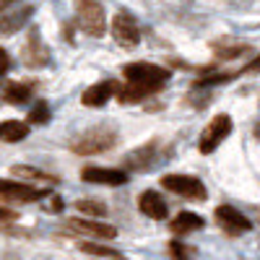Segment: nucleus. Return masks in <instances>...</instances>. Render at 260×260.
Masks as SVG:
<instances>
[{"label": "nucleus", "mask_w": 260, "mask_h": 260, "mask_svg": "<svg viewBox=\"0 0 260 260\" xmlns=\"http://www.w3.org/2000/svg\"><path fill=\"white\" fill-rule=\"evenodd\" d=\"M117 146V130L112 125H94L71 141V151L78 156H96Z\"/></svg>", "instance_id": "f257e3e1"}, {"label": "nucleus", "mask_w": 260, "mask_h": 260, "mask_svg": "<svg viewBox=\"0 0 260 260\" xmlns=\"http://www.w3.org/2000/svg\"><path fill=\"white\" fill-rule=\"evenodd\" d=\"M76 18L83 34L104 37L107 31V13L99 0H76Z\"/></svg>", "instance_id": "f03ea898"}, {"label": "nucleus", "mask_w": 260, "mask_h": 260, "mask_svg": "<svg viewBox=\"0 0 260 260\" xmlns=\"http://www.w3.org/2000/svg\"><path fill=\"white\" fill-rule=\"evenodd\" d=\"M169 154H172V151H164L159 141H148V143L133 148V151L125 156V167H127L130 172H148V169L164 164Z\"/></svg>", "instance_id": "7ed1b4c3"}, {"label": "nucleus", "mask_w": 260, "mask_h": 260, "mask_svg": "<svg viewBox=\"0 0 260 260\" xmlns=\"http://www.w3.org/2000/svg\"><path fill=\"white\" fill-rule=\"evenodd\" d=\"M122 76L127 78V83H141V86H151V89H161L172 78L167 68L154 62H127L122 68Z\"/></svg>", "instance_id": "20e7f679"}, {"label": "nucleus", "mask_w": 260, "mask_h": 260, "mask_svg": "<svg viewBox=\"0 0 260 260\" xmlns=\"http://www.w3.org/2000/svg\"><path fill=\"white\" fill-rule=\"evenodd\" d=\"M161 187L169 190L172 195H180L187 201H206V185L192 177V175H164L161 177Z\"/></svg>", "instance_id": "39448f33"}, {"label": "nucleus", "mask_w": 260, "mask_h": 260, "mask_svg": "<svg viewBox=\"0 0 260 260\" xmlns=\"http://www.w3.org/2000/svg\"><path fill=\"white\" fill-rule=\"evenodd\" d=\"M232 133V117L229 115H216L206 130L201 133V141H198V151L201 154H213L216 148H219V143Z\"/></svg>", "instance_id": "423d86ee"}, {"label": "nucleus", "mask_w": 260, "mask_h": 260, "mask_svg": "<svg viewBox=\"0 0 260 260\" xmlns=\"http://www.w3.org/2000/svg\"><path fill=\"white\" fill-rule=\"evenodd\" d=\"M112 37L120 47L125 50H133L141 45V29L136 24V18L133 16H127V13H117L112 18Z\"/></svg>", "instance_id": "0eeeda50"}, {"label": "nucleus", "mask_w": 260, "mask_h": 260, "mask_svg": "<svg viewBox=\"0 0 260 260\" xmlns=\"http://www.w3.org/2000/svg\"><path fill=\"white\" fill-rule=\"evenodd\" d=\"M216 221H219V226L229 234H245V232L252 229V221L242 211H237L234 206H219L216 208Z\"/></svg>", "instance_id": "6e6552de"}, {"label": "nucleus", "mask_w": 260, "mask_h": 260, "mask_svg": "<svg viewBox=\"0 0 260 260\" xmlns=\"http://www.w3.org/2000/svg\"><path fill=\"white\" fill-rule=\"evenodd\" d=\"M83 182L91 185H110V187H122L127 182V172L125 169H107V167H86L81 172Z\"/></svg>", "instance_id": "1a4fd4ad"}, {"label": "nucleus", "mask_w": 260, "mask_h": 260, "mask_svg": "<svg viewBox=\"0 0 260 260\" xmlns=\"http://www.w3.org/2000/svg\"><path fill=\"white\" fill-rule=\"evenodd\" d=\"M0 198L3 201H21V203H31V201H42L45 190L31 187L26 182H11V180H0Z\"/></svg>", "instance_id": "9d476101"}, {"label": "nucleus", "mask_w": 260, "mask_h": 260, "mask_svg": "<svg viewBox=\"0 0 260 260\" xmlns=\"http://www.w3.org/2000/svg\"><path fill=\"white\" fill-rule=\"evenodd\" d=\"M65 224H68L71 232L96 237V240H115L117 237V229L112 224H102V221H94V219H68Z\"/></svg>", "instance_id": "9b49d317"}, {"label": "nucleus", "mask_w": 260, "mask_h": 260, "mask_svg": "<svg viewBox=\"0 0 260 260\" xmlns=\"http://www.w3.org/2000/svg\"><path fill=\"white\" fill-rule=\"evenodd\" d=\"M138 208H141V213H143V216H148V219H154V221L167 219V213H169L167 201L161 198L159 192H154V190L141 192V198H138Z\"/></svg>", "instance_id": "f8f14e48"}, {"label": "nucleus", "mask_w": 260, "mask_h": 260, "mask_svg": "<svg viewBox=\"0 0 260 260\" xmlns=\"http://www.w3.org/2000/svg\"><path fill=\"white\" fill-rule=\"evenodd\" d=\"M117 91H120V89H117V83H112V81H99V83L89 86V89L83 91L81 102H83L86 107H104V104L110 102Z\"/></svg>", "instance_id": "ddd939ff"}, {"label": "nucleus", "mask_w": 260, "mask_h": 260, "mask_svg": "<svg viewBox=\"0 0 260 260\" xmlns=\"http://www.w3.org/2000/svg\"><path fill=\"white\" fill-rule=\"evenodd\" d=\"M31 13H34L31 6H21L16 11L0 13V34H16V31H21V29L29 24Z\"/></svg>", "instance_id": "4468645a"}, {"label": "nucleus", "mask_w": 260, "mask_h": 260, "mask_svg": "<svg viewBox=\"0 0 260 260\" xmlns=\"http://www.w3.org/2000/svg\"><path fill=\"white\" fill-rule=\"evenodd\" d=\"M24 62L31 65V68H42V65L50 62V50L42 45V39H39L37 31L29 34V42H26V47H24Z\"/></svg>", "instance_id": "2eb2a0df"}, {"label": "nucleus", "mask_w": 260, "mask_h": 260, "mask_svg": "<svg viewBox=\"0 0 260 260\" xmlns=\"http://www.w3.org/2000/svg\"><path fill=\"white\" fill-rule=\"evenodd\" d=\"M172 232L175 234H190V232H198V229H203V219L198 213H192V211H182V213H177L175 219H172Z\"/></svg>", "instance_id": "dca6fc26"}, {"label": "nucleus", "mask_w": 260, "mask_h": 260, "mask_svg": "<svg viewBox=\"0 0 260 260\" xmlns=\"http://www.w3.org/2000/svg\"><path fill=\"white\" fill-rule=\"evenodd\" d=\"M29 136V125L21 122V120H6L0 122V141L6 143H18Z\"/></svg>", "instance_id": "f3484780"}, {"label": "nucleus", "mask_w": 260, "mask_h": 260, "mask_svg": "<svg viewBox=\"0 0 260 260\" xmlns=\"http://www.w3.org/2000/svg\"><path fill=\"white\" fill-rule=\"evenodd\" d=\"M11 172H13L16 177H21L24 182H50V185L57 182L55 175H47V172H42V169H37V167H29V164H16Z\"/></svg>", "instance_id": "a211bd4d"}, {"label": "nucleus", "mask_w": 260, "mask_h": 260, "mask_svg": "<svg viewBox=\"0 0 260 260\" xmlns=\"http://www.w3.org/2000/svg\"><path fill=\"white\" fill-rule=\"evenodd\" d=\"M154 91H159V89H151V86H141V83H127L125 89L117 91V99H120L122 104H136V102L148 99Z\"/></svg>", "instance_id": "6ab92c4d"}, {"label": "nucleus", "mask_w": 260, "mask_h": 260, "mask_svg": "<svg viewBox=\"0 0 260 260\" xmlns=\"http://www.w3.org/2000/svg\"><path fill=\"white\" fill-rule=\"evenodd\" d=\"M3 99L8 104H26L31 99V86L29 83H8L3 91Z\"/></svg>", "instance_id": "aec40b11"}, {"label": "nucleus", "mask_w": 260, "mask_h": 260, "mask_svg": "<svg viewBox=\"0 0 260 260\" xmlns=\"http://www.w3.org/2000/svg\"><path fill=\"white\" fill-rule=\"evenodd\" d=\"M78 247H81V252H86V255H94V257L125 260V257H122V252H117V250H112V247H107V245H96V242H81Z\"/></svg>", "instance_id": "412c9836"}, {"label": "nucleus", "mask_w": 260, "mask_h": 260, "mask_svg": "<svg viewBox=\"0 0 260 260\" xmlns=\"http://www.w3.org/2000/svg\"><path fill=\"white\" fill-rule=\"evenodd\" d=\"M76 208L86 216V219H102V216H107V206L102 201H94V198H83L76 203Z\"/></svg>", "instance_id": "4be33fe9"}, {"label": "nucleus", "mask_w": 260, "mask_h": 260, "mask_svg": "<svg viewBox=\"0 0 260 260\" xmlns=\"http://www.w3.org/2000/svg\"><path fill=\"white\" fill-rule=\"evenodd\" d=\"M50 107L45 104V102H37L34 107H31V112H29V122H34V125H45V122H50Z\"/></svg>", "instance_id": "5701e85b"}, {"label": "nucleus", "mask_w": 260, "mask_h": 260, "mask_svg": "<svg viewBox=\"0 0 260 260\" xmlns=\"http://www.w3.org/2000/svg\"><path fill=\"white\" fill-rule=\"evenodd\" d=\"M252 47L250 45H229V47H219V57L221 60H234L240 55H250Z\"/></svg>", "instance_id": "b1692460"}, {"label": "nucleus", "mask_w": 260, "mask_h": 260, "mask_svg": "<svg viewBox=\"0 0 260 260\" xmlns=\"http://www.w3.org/2000/svg\"><path fill=\"white\" fill-rule=\"evenodd\" d=\"M169 255H172V260H192L190 250L182 242H169Z\"/></svg>", "instance_id": "393cba45"}, {"label": "nucleus", "mask_w": 260, "mask_h": 260, "mask_svg": "<svg viewBox=\"0 0 260 260\" xmlns=\"http://www.w3.org/2000/svg\"><path fill=\"white\" fill-rule=\"evenodd\" d=\"M8 68H11V57H8V52L3 47H0V76H3Z\"/></svg>", "instance_id": "a878e982"}, {"label": "nucleus", "mask_w": 260, "mask_h": 260, "mask_svg": "<svg viewBox=\"0 0 260 260\" xmlns=\"http://www.w3.org/2000/svg\"><path fill=\"white\" fill-rule=\"evenodd\" d=\"M47 208H50V211H52V213H57V211H62V201H60V198H52V201H50V206H47Z\"/></svg>", "instance_id": "bb28decb"}, {"label": "nucleus", "mask_w": 260, "mask_h": 260, "mask_svg": "<svg viewBox=\"0 0 260 260\" xmlns=\"http://www.w3.org/2000/svg\"><path fill=\"white\" fill-rule=\"evenodd\" d=\"M0 260H21V255H18L16 250H8V252L0 255Z\"/></svg>", "instance_id": "cd10ccee"}, {"label": "nucleus", "mask_w": 260, "mask_h": 260, "mask_svg": "<svg viewBox=\"0 0 260 260\" xmlns=\"http://www.w3.org/2000/svg\"><path fill=\"white\" fill-rule=\"evenodd\" d=\"M247 71H260V57H255V60L247 65Z\"/></svg>", "instance_id": "c85d7f7f"}, {"label": "nucleus", "mask_w": 260, "mask_h": 260, "mask_svg": "<svg viewBox=\"0 0 260 260\" xmlns=\"http://www.w3.org/2000/svg\"><path fill=\"white\" fill-rule=\"evenodd\" d=\"M0 219H13V211H6V208H0Z\"/></svg>", "instance_id": "c756f323"}, {"label": "nucleus", "mask_w": 260, "mask_h": 260, "mask_svg": "<svg viewBox=\"0 0 260 260\" xmlns=\"http://www.w3.org/2000/svg\"><path fill=\"white\" fill-rule=\"evenodd\" d=\"M252 133H255V138H257V141H260V120H257V122H255V130H252Z\"/></svg>", "instance_id": "7c9ffc66"}, {"label": "nucleus", "mask_w": 260, "mask_h": 260, "mask_svg": "<svg viewBox=\"0 0 260 260\" xmlns=\"http://www.w3.org/2000/svg\"><path fill=\"white\" fill-rule=\"evenodd\" d=\"M252 216H255V221L260 224V208H252Z\"/></svg>", "instance_id": "2f4dec72"}]
</instances>
